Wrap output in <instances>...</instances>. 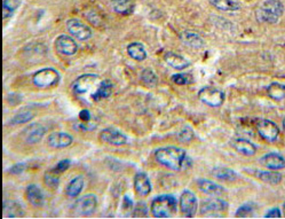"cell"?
Wrapping results in <instances>:
<instances>
[{"label":"cell","instance_id":"cell-1","mask_svg":"<svg viewBox=\"0 0 285 219\" xmlns=\"http://www.w3.org/2000/svg\"><path fill=\"white\" fill-rule=\"evenodd\" d=\"M155 158L159 164L173 171H184L191 165L186 150L174 146L162 147L155 153Z\"/></svg>","mask_w":285,"mask_h":219},{"label":"cell","instance_id":"cell-2","mask_svg":"<svg viewBox=\"0 0 285 219\" xmlns=\"http://www.w3.org/2000/svg\"><path fill=\"white\" fill-rule=\"evenodd\" d=\"M285 7L280 0H266L257 8V20L264 23L275 24L283 16Z\"/></svg>","mask_w":285,"mask_h":219},{"label":"cell","instance_id":"cell-3","mask_svg":"<svg viewBox=\"0 0 285 219\" xmlns=\"http://www.w3.org/2000/svg\"><path fill=\"white\" fill-rule=\"evenodd\" d=\"M177 199L173 195L164 194L153 200L150 211L155 218H170L177 213Z\"/></svg>","mask_w":285,"mask_h":219},{"label":"cell","instance_id":"cell-4","mask_svg":"<svg viewBox=\"0 0 285 219\" xmlns=\"http://www.w3.org/2000/svg\"><path fill=\"white\" fill-rule=\"evenodd\" d=\"M60 82V74L53 68H44L32 76V83L39 89H49Z\"/></svg>","mask_w":285,"mask_h":219},{"label":"cell","instance_id":"cell-5","mask_svg":"<svg viewBox=\"0 0 285 219\" xmlns=\"http://www.w3.org/2000/svg\"><path fill=\"white\" fill-rule=\"evenodd\" d=\"M198 99L203 104L210 106V107H220L225 103L226 96L221 90L212 88V86H206L198 92Z\"/></svg>","mask_w":285,"mask_h":219},{"label":"cell","instance_id":"cell-6","mask_svg":"<svg viewBox=\"0 0 285 219\" xmlns=\"http://www.w3.org/2000/svg\"><path fill=\"white\" fill-rule=\"evenodd\" d=\"M180 210L182 215L187 218H192L198 209V200L191 191L186 190L180 196Z\"/></svg>","mask_w":285,"mask_h":219},{"label":"cell","instance_id":"cell-7","mask_svg":"<svg viewBox=\"0 0 285 219\" xmlns=\"http://www.w3.org/2000/svg\"><path fill=\"white\" fill-rule=\"evenodd\" d=\"M257 131L262 139L268 142H275L280 135V129L269 119H259L257 122Z\"/></svg>","mask_w":285,"mask_h":219},{"label":"cell","instance_id":"cell-8","mask_svg":"<svg viewBox=\"0 0 285 219\" xmlns=\"http://www.w3.org/2000/svg\"><path fill=\"white\" fill-rule=\"evenodd\" d=\"M68 31L71 33L72 37L77 38L78 40H87L92 37V29L89 25L84 24L77 18H70L67 22Z\"/></svg>","mask_w":285,"mask_h":219},{"label":"cell","instance_id":"cell-9","mask_svg":"<svg viewBox=\"0 0 285 219\" xmlns=\"http://www.w3.org/2000/svg\"><path fill=\"white\" fill-rule=\"evenodd\" d=\"M97 207V199L94 194H86L77 200L75 203V210L82 216H90Z\"/></svg>","mask_w":285,"mask_h":219},{"label":"cell","instance_id":"cell-10","mask_svg":"<svg viewBox=\"0 0 285 219\" xmlns=\"http://www.w3.org/2000/svg\"><path fill=\"white\" fill-rule=\"evenodd\" d=\"M55 50L60 54L71 56L78 52V45L71 37L61 35L55 40Z\"/></svg>","mask_w":285,"mask_h":219},{"label":"cell","instance_id":"cell-11","mask_svg":"<svg viewBox=\"0 0 285 219\" xmlns=\"http://www.w3.org/2000/svg\"><path fill=\"white\" fill-rule=\"evenodd\" d=\"M46 133V127L41 125L40 123H32L24 129L22 137H23L24 141L29 145H35V143L39 142L43 137Z\"/></svg>","mask_w":285,"mask_h":219},{"label":"cell","instance_id":"cell-12","mask_svg":"<svg viewBox=\"0 0 285 219\" xmlns=\"http://www.w3.org/2000/svg\"><path fill=\"white\" fill-rule=\"evenodd\" d=\"M97 79V75L85 74L75 79L72 90L76 94H85L93 88Z\"/></svg>","mask_w":285,"mask_h":219},{"label":"cell","instance_id":"cell-13","mask_svg":"<svg viewBox=\"0 0 285 219\" xmlns=\"http://www.w3.org/2000/svg\"><path fill=\"white\" fill-rule=\"evenodd\" d=\"M100 139L102 141L113 146H123L127 143V137L116 129H104L101 131Z\"/></svg>","mask_w":285,"mask_h":219},{"label":"cell","instance_id":"cell-14","mask_svg":"<svg viewBox=\"0 0 285 219\" xmlns=\"http://www.w3.org/2000/svg\"><path fill=\"white\" fill-rule=\"evenodd\" d=\"M74 138L70 134L64 133V132H53L48 135L47 138V145L51 148H66V147L70 146Z\"/></svg>","mask_w":285,"mask_h":219},{"label":"cell","instance_id":"cell-15","mask_svg":"<svg viewBox=\"0 0 285 219\" xmlns=\"http://www.w3.org/2000/svg\"><path fill=\"white\" fill-rule=\"evenodd\" d=\"M260 164L269 170H282L285 168V158L281 154L269 153L260 158Z\"/></svg>","mask_w":285,"mask_h":219},{"label":"cell","instance_id":"cell-16","mask_svg":"<svg viewBox=\"0 0 285 219\" xmlns=\"http://www.w3.org/2000/svg\"><path fill=\"white\" fill-rule=\"evenodd\" d=\"M228 209V203L221 199H208L205 200L200 207V213L202 215L206 214H215L223 213Z\"/></svg>","mask_w":285,"mask_h":219},{"label":"cell","instance_id":"cell-17","mask_svg":"<svg viewBox=\"0 0 285 219\" xmlns=\"http://www.w3.org/2000/svg\"><path fill=\"white\" fill-rule=\"evenodd\" d=\"M197 187L199 188L200 192L211 196H220L226 192L225 187H222L221 185L212 183L211 180L207 179L197 180Z\"/></svg>","mask_w":285,"mask_h":219},{"label":"cell","instance_id":"cell-18","mask_svg":"<svg viewBox=\"0 0 285 219\" xmlns=\"http://www.w3.org/2000/svg\"><path fill=\"white\" fill-rule=\"evenodd\" d=\"M231 145H233L237 153L244 155V156H253V155H256L258 152L257 145H254V143L251 142L250 140H246V139H235V140L231 142Z\"/></svg>","mask_w":285,"mask_h":219},{"label":"cell","instance_id":"cell-19","mask_svg":"<svg viewBox=\"0 0 285 219\" xmlns=\"http://www.w3.org/2000/svg\"><path fill=\"white\" fill-rule=\"evenodd\" d=\"M134 190L141 196H146L151 192V183L147 173L139 172L134 177Z\"/></svg>","mask_w":285,"mask_h":219},{"label":"cell","instance_id":"cell-20","mask_svg":"<svg viewBox=\"0 0 285 219\" xmlns=\"http://www.w3.org/2000/svg\"><path fill=\"white\" fill-rule=\"evenodd\" d=\"M25 195H26V200H28L30 205L33 206L35 208H40L44 206V202H45L44 194L37 185L35 184L29 185L28 188H26Z\"/></svg>","mask_w":285,"mask_h":219},{"label":"cell","instance_id":"cell-21","mask_svg":"<svg viewBox=\"0 0 285 219\" xmlns=\"http://www.w3.org/2000/svg\"><path fill=\"white\" fill-rule=\"evenodd\" d=\"M164 60L169 66H171L177 70L186 69L190 66V61L180 54H177L174 52H167L164 55Z\"/></svg>","mask_w":285,"mask_h":219},{"label":"cell","instance_id":"cell-22","mask_svg":"<svg viewBox=\"0 0 285 219\" xmlns=\"http://www.w3.org/2000/svg\"><path fill=\"white\" fill-rule=\"evenodd\" d=\"M254 177L269 185H279L282 181V175L276 170H269V171L258 170V171H254Z\"/></svg>","mask_w":285,"mask_h":219},{"label":"cell","instance_id":"cell-23","mask_svg":"<svg viewBox=\"0 0 285 219\" xmlns=\"http://www.w3.org/2000/svg\"><path fill=\"white\" fill-rule=\"evenodd\" d=\"M112 91H113V85L111 81L104 79V81H102L97 90L92 94V99L94 101H96V103L103 99H108V98L112 94Z\"/></svg>","mask_w":285,"mask_h":219},{"label":"cell","instance_id":"cell-24","mask_svg":"<svg viewBox=\"0 0 285 219\" xmlns=\"http://www.w3.org/2000/svg\"><path fill=\"white\" fill-rule=\"evenodd\" d=\"M3 217L6 218H18L24 215L23 208L20 203L15 201H5L3 202Z\"/></svg>","mask_w":285,"mask_h":219},{"label":"cell","instance_id":"cell-25","mask_svg":"<svg viewBox=\"0 0 285 219\" xmlns=\"http://www.w3.org/2000/svg\"><path fill=\"white\" fill-rule=\"evenodd\" d=\"M210 3L214 8L222 12H236L241 9V3L236 0H210Z\"/></svg>","mask_w":285,"mask_h":219},{"label":"cell","instance_id":"cell-26","mask_svg":"<svg viewBox=\"0 0 285 219\" xmlns=\"http://www.w3.org/2000/svg\"><path fill=\"white\" fill-rule=\"evenodd\" d=\"M84 185H85V180H84L82 176L75 177V178L71 179L69 184H68L66 188V194L69 196V198H77L84 190Z\"/></svg>","mask_w":285,"mask_h":219},{"label":"cell","instance_id":"cell-27","mask_svg":"<svg viewBox=\"0 0 285 219\" xmlns=\"http://www.w3.org/2000/svg\"><path fill=\"white\" fill-rule=\"evenodd\" d=\"M180 38L182 43H185L188 46L192 48H202L204 46V40L198 33L191 31H185L181 33Z\"/></svg>","mask_w":285,"mask_h":219},{"label":"cell","instance_id":"cell-28","mask_svg":"<svg viewBox=\"0 0 285 219\" xmlns=\"http://www.w3.org/2000/svg\"><path fill=\"white\" fill-rule=\"evenodd\" d=\"M212 176L221 181H235L238 179V175L234 170L225 167H216L212 170Z\"/></svg>","mask_w":285,"mask_h":219},{"label":"cell","instance_id":"cell-29","mask_svg":"<svg viewBox=\"0 0 285 219\" xmlns=\"http://www.w3.org/2000/svg\"><path fill=\"white\" fill-rule=\"evenodd\" d=\"M111 8L117 14L128 15L134 9V3L132 0H111Z\"/></svg>","mask_w":285,"mask_h":219},{"label":"cell","instance_id":"cell-30","mask_svg":"<svg viewBox=\"0 0 285 219\" xmlns=\"http://www.w3.org/2000/svg\"><path fill=\"white\" fill-rule=\"evenodd\" d=\"M127 53L135 61H144L147 59V52L144 50L143 45L140 43H132L127 46Z\"/></svg>","mask_w":285,"mask_h":219},{"label":"cell","instance_id":"cell-31","mask_svg":"<svg viewBox=\"0 0 285 219\" xmlns=\"http://www.w3.org/2000/svg\"><path fill=\"white\" fill-rule=\"evenodd\" d=\"M267 94L274 100L281 101L285 99V84L274 82L267 88Z\"/></svg>","mask_w":285,"mask_h":219},{"label":"cell","instance_id":"cell-32","mask_svg":"<svg viewBox=\"0 0 285 219\" xmlns=\"http://www.w3.org/2000/svg\"><path fill=\"white\" fill-rule=\"evenodd\" d=\"M21 5V0H3L2 1V17L3 20L12 16Z\"/></svg>","mask_w":285,"mask_h":219},{"label":"cell","instance_id":"cell-33","mask_svg":"<svg viewBox=\"0 0 285 219\" xmlns=\"http://www.w3.org/2000/svg\"><path fill=\"white\" fill-rule=\"evenodd\" d=\"M140 79L144 85L148 88H155L158 84V78L156 76V74L151 69H144L141 73Z\"/></svg>","mask_w":285,"mask_h":219},{"label":"cell","instance_id":"cell-34","mask_svg":"<svg viewBox=\"0 0 285 219\" xmlns=\"http://www.w3.org/2000/svg\"><path fill=\"white\" fill-rule=\"evenodd\" d=\"M254 209H256V206H254L253 203H246V205L242 206L241 208H238L235 216H236L237 218L250 217L251 215L254 213Z\"/></svg>","mask_w":285,"mask_h":219},{"label":"cell","instance_id":"cell-35","mask_svg":"<svg viewBox=\"0 0 285 219\" xmlns=\"http://www.w3.org/2000/svg\"><path fill=\"white\" fill-rule=\"evenodd\" d=\"M33 118V114L31 111H22L20 114H17L16 116L14 117L12 119V122L10 124L12 125H16V124H23L29 122V120H31Z\"/></svg>","mask_w":285,"mask_h":219},{"label":"cell","instance_id":"cell-36","mask_svg":"<svg viewBox=\"0 0 285 219\" xmlns=\"http://www.w3.org/2000/svg\"><path fill=\"white\" fill-rule=\"evenodd\" d=\"M172 81L178 85H189L192 83L193 78L190 74H177L172 77Z\"/></svg>","mask_w":285,"mask_h":219},{"label":"cell","instance_id":"cell-37","mask_svg":"<svg viewBox=\"0 0 285 219\" xmlns=\"http://www.w3.org/2000/svg\"><path fill=\"white\" fill-rule=\"evenodd\" d=\"M45 183L48 185L49 187H58L60 183V175L55 173L53 170H49L45 175Z\"/></svg>","mask_w":285,"mask_h":219},{"label":"cell","instance_id":"cell-38","mask_svg":"<svg viewBox=\"0 0 285 219\" xmlns=\"http://www.w3.org/2000/svg\"><path fill=\"white\" fill-rule=\"evenodd\" d=\"M70 163H71V162L69 160H62V161H60L59 163L56 164V167L54 169H52V170L55 173H58V175H61V173L66 172L67 170L70 168Z\"/></svg>","mask_w":285,"mask_h":219},{"label":"cell","instance_id":"cell-39","mask_svg":"<svg viewBox=\"0 0 285 219\" xmlns=\"http://www.w3.org/2000/svg\"><path fill=\"white\" fill-rule=\"evenodd\" d=\"M147 207L143 202H139L138 206L135 207L134 214H133V217H146L147 216Z\"/></svg>","mask_w":285,"mask_h":219},{"label":"cell","instance_id":"cell-40","mask_svg":"<svg viewBox=\"0 0 285 219\" xmlns=\"http://www.w3.org/2000/svg\"><path fill=\"white\" fill-rule=\"evenodd\" d=\"M282 217V214H281V210L279 208H272L271 210L267 211V214L265 215V218H281Z\"/></svg>","mask_w":285,"mask_h":219},{"label":"cell","instance_id":"cell-41","mask_svg":"<svg viewBox=\"0 0 285 219\" xmlns=\"http://www.w3.org/2000/svg\"><path fill=\"white\" fill-rule=\"evenodd\" d=\"M25 169V164H15L12 168L9 169V172L13 173V175H20V173L23 172V170Z\"/></svg>","mask_w":285,"mask_h":219},{"label":"cell","instance_id":"cell-42","mask_svg":"<svg viewBox=\"0 0 285 219\" xmlns=\"http://www.w3.org/2000/svg\"><path fill=\"white\" fill-rule=\"evenodd\" d=\"M79 119H81L83 123H89L90 120H91L90 111L86 110V109H84V110H82L81 114H79Z\"/></svg>","mask_w":285,"mask_h":219},{"label":"cell","instance_id":"cell-43","mask_svg":"<svg viewBox=\"0 0 285 219\" xmlns=\"http://www.w3.org/2000/svg\"><path fill=\"white\" fill-rule=\"evenodd\" d=\"M283 213H284V216H285V202H284V205H283Z\"/></svg>","mask_w":285,"mask_h":219},{"label":"cell","instance_id":"cell-44","mask_svg":"<svg viewBox=\"0 0 285 219\" xmlns=\"http://www.w3.org/2000/svg\"><path fill=\"white\" fill-rule=\"evenodd\" d=\"M283 127H284V130H285V118L283 119Z\"/></svg>","mask_w":285,"mask_h":219}]
</instances>
